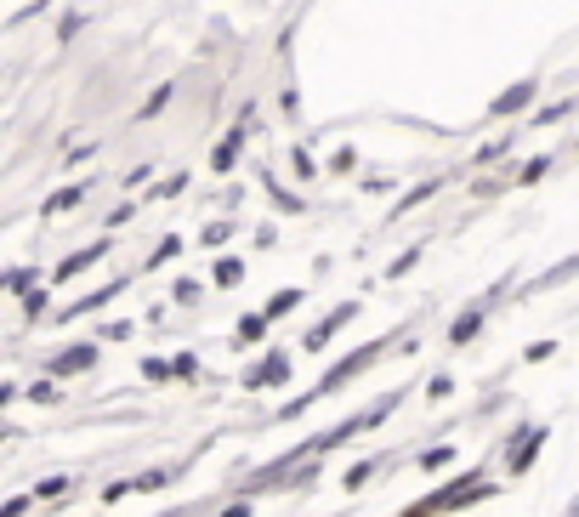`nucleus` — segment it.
Instances as JSON below:
<instances>
[{
    "label": "nucleus",
    "mask_w": 579,
    "mask_h": 517,
    "mask_svg": "<svg viewBox=\"0 0 579 517\" xmlns=\"http://www.w3.org/2000/svg\"><path fill=\"white\" fill-rule=\"evenodd\" d=\"M534 80H517V86L511 91H500V97H494V114H517V108H528V97H534Z\"/></svg>",
    "instance_id": "7"
},
{
    "label": "nucleus",
    "mask_w": 579,
    "mask_h": 517,
    "mask_svg": "<svg viewBox=\"0 0 579 517\" xmlns=\"http://www.w3.org/2000/svg\"><path fill=\"white\" fill-rule=\"evenodd\" d=\"M290 160H296V177H318V165H313V154H307V148H296Z\"/></svg>",
    "instance_id": "21"
},
{
    "label": "nucleus",
    "mask_w": 579,
    "mask_h": 517,
    "mask_svg": "<svg viewBox=\"0 0 579 517\" xmlns=\"http://www.w3.org/2000/svg\"><path fill=\"white\" fill-rule=\"evenodd\" d=\"M381 353H386V341H369V347H358V353H347V358H341V364H335L330 375H324V381H318L313 393H307V398H290V404H284L279 415H301V410H307V404H313V398H330L335 387H347L352 375H358V370H369V364H375V358H381Z\"/></svg>",
    "instance_id": "2"
},
{
    "label": "nucleus",
    "mask_w": 579,
    "mask_h": 517,
    "mask_svg": "<svg viewBox=\"0 0 579 517\" xmlns=\"http://www.w3.org/2000/svg\"><path fill=\"white\" fill-rule=\"evenodd\" d=\"M369 472H375V461H364V466H352V472H347V489H364V483H369Z\"/></svg>",
    "instance_id": "24"
},
{
    "label": "nucleus",
    "mask_w": 579,
    "mask_h": 517,
    "mask_svg": "<svg viewBox=\"0 0 579 517\" xmlns=\"http://www.w3.org/2000/svg\"><path fill=\"white\" fill-rule=\"evenodd\" d=\"M103 250H108V245H91V250H74L69 262H57V273H52V279H74V273H86V268H91V262H97V256H103Z\"/></svg>",
    "instance_id": "9"
},
{
    "label": "nucleus",
    "mask_w": 579,
    "mask_h": 517,
    "mask_svg": "<svg viewBox=\"0 0 579 517\" xmlns=\"http://www.w3.org/2000/svg\"><path fill=\"white\" fill-rule=\"evenodd\" d=\"M284 375H290V358H284V353H267L262 364L245 375V387H273V381H284Z\"/></svg>",
    "instance_id": "6"
},
{
    "label": "nucleus",
    "mask_w": 579,
    "mask_h": 517,
    "mask_svg": "<svg viewBox=\"0 0 579 517\" xmlns=\"http://www.w3.org/2000/svg\"><path fill=\"white\" fill-rule=\"evenodd\" d=\"M245 131H250V125H239V131H228V143H216V154H211L216 171H233V160H239V143H245Z\"/></svg>",
    "instance_id": "10"
},
{
    "label": "nucleus",
    "mask_w": 579,
    "mask_h": 517,
    "mask_svg": "<svg viewBox=\"0 0 579 517\" xmlns=\"http://www.w3.org/2000/svg\"><path fill=\"white\" fill-rule=\"evenodd\" d=\"M80 199H86V182H74V188H63V194H52V199H46V216H63V211H74Z\"/></svg>",
    "instance_id": "12"
},
{
    "label": "nucleus",
    "mask_w": 579,
    "mask_h": 517,
    "mask_svg": "<svg viewBox=\"0 0 579 517\" xmlns=\"http://www.w3.org/2000/svg\"><path fill=\"white\" fill-rule=\"evenodd\" d=\"M228 233H233V216H228V222H211V228H205V245H222Z\"/></svg>",
    "instance_id": "22"
},
{
    "label": "nucleus",
    "mask_w": 579,
    "mask_h": 517,
    "mask_svg": "<svg viewBox=\"0 0 579 517\" xmlns=\"http://www.w3.org/2000/svg\"><path fill=\"white\" fill-rule=\"evenodd\" d=\"M568 517H579V500H574V506H568Z\"/></svg>",
    "instance_id": "27"
},
{
    "label": "nucleus",
    "mask_w": 579,
    "mask_h": 517,
    "mask_svg": "<svg viewBox=\"0 0 579 517\" xmlns=\"http://www.w3.org/2000/svg\"><path fill=\"white\" fill-rule=\"evenodd\" d=\"M239 279H245V262L222 256V262H216V285H239Z\"/></svg>",
    "instance_id": "14"
},
{
    "label": "nucleus",
    "mask_w": 579,
    "mask_h": 517,
    "mask_svg": "<svg viewBox=\"0 0 579 517\" xmlns=\"http://www.w3.org/2000/svg\"><path fill=\"white\" fill-rule=\"evenodd\" d=\"M262 330H267V313H250V319L239 324V336H245V341H256V336H262Z\"/></svg>",
    "instance_id": "20"
},
{
    "label": "nucleus",
    "mask_w": 579,
    "mask_h": 517,
    "mask_svg": "<svg viewBox=\"0 0 579 517\" xmlns=\"http://www.w3.org/2000/svg\"><path fill=\"white\" fill-rule=\"evenodd\" d=\"M352 313H358V302H341L330 313V319H318L313 330H307V353H318V347H330V336L341 330V324H352Z\"/></svg>",
    "instance_id": "4"
},
{
    "label": "nucleus",
    "mask_w": 579,
    "mask_h": 517,
    "mask_svg": "<svg viewBox=\"0 0 579 517\" xmlns=\"http://www.w3.org/2000/svg\"><path fill=\"white\" fill-rule=\"evenodd\" d=\"M35 279H40L35 268H18V273H6V290H12V296H23V290L35 285Z\"/></svg>",
    "instance_id": "15"
},
{
    "label": "nucleus",
    "mask_w": 579,
    "mask_h": 517,
    "mask_svg": "<svg viewBox=\"0 0 579 517\" xmlns=\"http://www.w3.org/2000/svg\"><path fill=\"white\" fill-rule=\"evenodd\" d=\"M35 495H40V500H57V495H69V478H46V483H35Z\"/></svg>",
    "instance_id": "17"
},
{
    "label": "nucleus",
    "mask_w": 579,
    "mask_h": 517,
    "mask_svg": "<svg viewBox=\"0 0 579 517\" xmlns=\"http://www.w3.org/2000/svg\"><path fill=\"white\" fill-rule=\"evenodd\" d=\"M97 364V347L91 341H74V347H63V353L52 358V375H80V370H91Z\"/></svg>",
    "instance_id": "5"
},
{
    "label": "nucleus",
    "mask_w": 579,
    "mask_h": 517,
    "mask_svg": "<svg viewBox=\"0 0 579 517\" xmlns=\"http://www.w3.org/2000/svg\"><path fill=\"white\" fill-rule=\"evenodd\" d=\"M494 495V483L483 478V472H466L460 483H449V489H438V495H426V500H415L409 512H398V517H443V512H466V506H477V500H489Z\"/></svg>",
    "instance_id": "1"
},
{
    "label": "nucleus",
    "mask_w": 579,
    "mask_h": 517,
    "mask_svg": "<svg viewBox=\"0 0 579 517\" xmlns=\"http://www.w3.org/2000/svg\"><path fill=\"white\" fill-rule=\"evenodd\" d=\"M477 330H483V307H466V313H460V319L449 324V341H455V347H466V341H472Z\"/></svg>",
    "instance_id": "8"
},
{
    "label": "nucleus",
    "mask_w": 579,
    "mask_h": 517,
    "mask_svg": "<svg viewBox=\"0 0 579 517\" xmlns=\"http://www.w3.org/2000/svg\"><path fill=\"white\" fill-rule=\"evenodd\" d=\"M267 194L279 199L284 211H301V199H296V194H290V188H279V182H273V177H267Z\"/></svg>",
    "instance_id": "18"
},
{
    "label": "nucleus",
    "mask_w": 579,
    "mask_h": 517,
    "mask_svg": "<svg viewBox=\"0 0 579 517\" xmlns=\"http://www.w3.org/2000/svg\"><path fill=\"white\" fill-rule=\"evenodd\" d=\"M222 517H250V506H245V500H239V506H228V512H222Z\"/></svg>",
    "instance_id": "26"
},
{
    "label": "nucleus",
    "mask_w": 579,
    "mask_h": 517,
    "mask_svg": "<svg viewBox=\"0 0 579 517\" xmlns=\"http://www.w3.org/2000/svg\"><path fill=\"white\" fill-rule=\"evenodd\" d=\"M540 444H545V427H523V432H517V449L506 455V472H511V478H523L528 466H534Z\"/></svg>",
    "instance_id": "3"
},
{
    "label": "nucleus",
    "mask_w": 579,
    "mask_h": 517,
    "mask_svg": "<svg viewBox=\"0 0 579 517\" xmlns=\"http://www.w3.org/2000/svg\"><path fill=\"white\" fill-rule=\"evenodd\" d=\"M449 461H455V449H449V444H443V449H426V455H421L426 472H438V466H449Z\"/></svg>",
    "instance_id": "16"
},
{
    "label": "nucleus",
    "mask_w": 579,
    "mask_h": 517,
    "mask_svg": "<svg viewBox=\"0 0 579 517\" xmlns=\"http://www.w3.org/2000/svg\"><path fill=\"white\" fill-rule=\"evenodd\" d=\"M29 398H35V404H57V398H63V393H57L52 381H40V387H29Z\"/></svg>",
    "instance_id": "23"
},
{
    "label": "nucleus",
    "mask_w": 579,
    "mask_h": 517,
    "mask_svg": "<svg viewBox=\"0 0 579 517\" xmlns=\"http://www.w3.org/2000/svg\"><path fill=\"white\" fill-rule=\"evenodd\" d=\"M579 273V256H568V262H557L551 273H540V279H528V290H551V285H562V279H574Z\"/></svg>",
    "instance_id": "11"
},
{
    "label": "nucleus",
    "mask_w": 579,
    "mask_h": 517,
    "mask_svg": "<svg viewBox=\"0 0 579 517\" xmlns=\"http://www.w3.org/2000/svg\"><path fill=\"white\" fill-rule=\"evenodd\" d=\"M557 353V347H551V341H534V347H528V364H545V358Z\"/></svg>",
    "instance_id": "25"
},
{
    "label": "nucleus",
    "mask_w": 579,
    "mask_h": 517,
    "mask_svg": "<svg viewBox=\"0 0 579 517\" xmlns=\"http://www.w3.org/2000/svg\"><path fill=\"white\" fill-rule=\"evenodd\" d=\"M176 250H182V239H159V250H154V262H142V268H159V262H171Z\"/></svg>",
    "instance_id": "19"
},
{
    "label": "nucleus",
    "mask_w": 579,
    "mask_h": 517,
    "mask_svg": "<svg viewBox=\"0 0 579 517\" xmlns=\"http://www.w3.org/2000/svg\"><path fill=\"white\" fill-rule=\"evenodd\" d=\"M296 307H301V290H279V296H267L262 313L267 319H284V313H296Z\"/></svg>",
    "instance_id": "13"
}]
</instances>
